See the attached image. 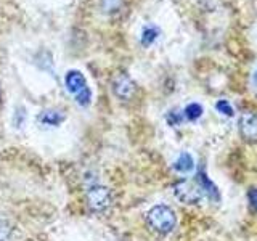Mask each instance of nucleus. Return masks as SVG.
<instances>
[{
    "label": "nucleus",
    "instance_id": "2eb2a0df",
    "mask_svg": "<svg viewBox=\"0 0 257 241\" xmlns=\"http://www.w3.org/2000/svg\"><path fill=\"white\" fill-rule=\"evenodd\" d=\"M24 120H26V111H24V108H16V112H15V127H21L24 124Z\"/></svg>",
    "mask_w": 257,
    "mask_h": 241
},
{
    "label": "nucleus",
    "instance_id": "39448f33",
    "mask_svg": "<svg viewBox=\"0 0 257 241\" xmlns=\"http://www.w3.org/2000/svg\"><path fill=\"white\" fill-rule=\"evenodd\" d=\"M112 92H114L119 100L127 101L134 98L137 92V84L127 74H117L112 79Z\"/></svg>",
    "mask_w": 257,
    "mask_h": 241
},
{
    "label": "nucleus",
    "instance_id": "7ed1b4c3",
    "mask_svg": "<svg viewBox=\"0 0 257 241\" xmlns=\"http://www.w3.org/2000/svg\"><path fill=\"white\" fill-rule=\"evenodd\" d=\"M87 207L95 214H101L108 211L112 204V193L108 187L103 185H93L85 193Z\"/></svg>",
    "mask_w": 257,
    "mask_h": 241
},
{
    "label": "nucleus",
    "instance_id": "f257e3e1",
    "mask_svg": "<svg viewBox=\"0 0 257 241\" xmlns=\"http://www.w3.org/2000/svg\"><path fill=\"white\" fill-rule=\"evenodd\" d=\"M147 222L153 231L159 233V235H167L175 228L177 217L169 206L158 204L147 212Z\"/></svg>",
    "mask_w": 257,
    "mask_h": 241
},
{
    "label": "nucleus",
    "instance_id": "4468645a",
    "mask_svg": "<svg viewBox=\"0 0 257 241\" xmlns=\"http://www.w3.org/2000/svg\"><path fill=\"white\" fill-rule=\"evenodd\" d=\"M12 235V223L4 217H0V241H7Z\"/></svg>",
    "mask_w": 257,
    "mask_h": 241
},
{
    "label": "nucleus",
    "instance_id": "f03ea898",
    "mask_svg": "<svg viewBox=\"0 0 257 241\" xmlns=\"http://www.w3.org/2000/svg\"><path fill=\"white\" fill-rule=\"evenodd\" d=\"M64 85H66L68 92L71 95H74L76 103L79 106H88L92 101V92L87 85V80L84 77V74L77 69L68 71V74L64 76Z\"/></svg>",
    "mask_w": 257,
    "mask_h": 241
},
{
    "label": "nucleus",
    "instance_id": "20e7f679",
    "mask_svg": "<svg viewBox=\"0 0 257 241\" xmlns=\"http://www.w3.org/2000/svg\"><path fill=\"white\" fill-rule=\"evenodd\" d=\"M175 198L185 204H198L204 196V191L201 188L199 182L195 180H180L174 185Z\"/></svg>",
    "mask_w": 257,
    "mask_h": 241
},
{
    "label": "nucleus",
    "instance_id": "423d86ee",
    "mask_svg": "<svg viewBox=\"0 0 257 241\" xmlns=\"http://www.w3.org/2000/svg\"><path fill=\"white\" fill-rule=\"evenodd\" d=\"M239 134L246 142H257V112L246 111L239 117Z\"/></svg>",
    "mask_w": 257,
    "mask_h": 241
},
{
    "label": "nucleus",
    "instance_id": "f3484780",
    "mask_svg": "<svg viewBox=\"0 0 257 241\" xmlns=\"http://www.w3.org/2000/svg\"><path fill=\"white\" fill-rule=\"evenodd\" d=\"M167 120H169V123H171L172 126H175V124H179L180 120H182V116H180V114H175V112H171V114H169V117H167Z\"/></svg>",
    "mask_w": 257,
    "mask_h": 241
},
{
    "label": "nucleus",
    "instance_id": "dca6fc26",
    "mask_svg": "<svg viewBox=\"0 0 257 241\" xmlns=\"http://www.w3.org/2000/svg\"><path fill=\"white\" fill-rule=\"evenodd\" d=\"M249 201H251L252 207L257 211V188H254V190L249 191Z\"/></svg>",
    "mask_w": 257,
    "mask_h": 241
},
{
    "label": "nucleus",
    "instance_id": "1a4fd4ad",
    "mask_svg": "<svg viewBox=\"0 0 257 241\" xmlns=\"http://www.w3.org/2000/svg\"><path fill=\"white\" fill-rule=\"evenodd\" d=\"M199 179H198V182H199V185H201V188H203V191L206 193L207 196H211V198H214V199H219V190L215 188V185L207 179V175L206 174H203V172H199Z\"/></svg>",
    "mask_w": 257,
    "mask_h": 241
},
{
    "label": "nucleus",
    "instance_id": "9b49d317",
    "mask_svg": "<svg viewBox=\"0 0 257 241\" xmlns=\"http://www.w3.org/2000/svg\"><path fill=\"white\" fill-rule=\"evenodd\" d=\"M100 7L103 13L114 15L120 10V7H122V0H100Z\"/></svg>",
    "mask_w": 257,
    "mask_h": 241
},
{
    "label": "nucleus",
    "instance_id": "a211bd4d",
    "mask_svg": "<svg viewBox=\"0 0 257 241\" xmlns=\"http://www.w3.org/2000/svg\"><path fill=\"white\" fill-rule=\"evenodd\" d=\"M252 80H254V84H255V87H257V69H255L254 76H252Z\"/></svg>",
    "mask_w": 257,
    "mask_h": 241
},
{
    "label": "nucleus",
    "instance_id": "f8f14e48",
    "mask_svg": "<svg viewBox=\"0 0 257 241\" xmlns=\"http://www.w3.org/2000/svg\"><path fill=\"white\" fill-rule=\"evenodd\" d=\"M183 114L190 120H196L201 117V114H203V108H201V104H198V103H190L188 106L183 109Z\"/></svg>",
    "mask_w": 257,
    "mask_h": 241
},
{
    "label": "nucleus",
    "instance_id": "9d476101",
    "mask_svg": "<svg viewBox=\"0 0 257 241\" xmlns=\"http://www.w3.org/2000/svg\"><path fill=\"white\" fill-rule=\"evenodd\" d=\"M158 37H159V29L155 26H147L142 32V44L148 47L155 42Z\"/></svg>",
    "mask_w": 257,
    "mask_h": 241
},
{
    "label": "nucleus",
    "instance_id": "6e6552de",
    "mask_svg": "<svg viewBox=\"0 0 257 241\" xmlns=\"http://www.w3.org/2000/svg\"><path fill=\"white\" fill-rule=\"evenodd\" d=\"M193 167H195V159H193L190 153H182L174 163V169L177 172H190L193 171Z\"/></svg>",
    "mask_w": 257,
    "mask_h": 241
},
{
    "label": "nucleus",
    "instance_id": "ddd939ff",
    "mask_svg": "<svg viewBox=\"0 0 257 241\" xmlns=\"http://www.w3.org/2000/svg\"><path fill=\"white\" fill-rule=\"evenodd\" d=\"M215 109L220 112V114L227 116V117H231L235 114V111H233V106L227 101V100H219L215 103Z\"/></svg>",
    "mask_w": 257,
    "mask_h": 241
},
{
    "label": "nucleus",
    "instance_id": "0eeeda50",
    "mask_svg": "<svg viewBox=\"0 0 257 241\" xmlns=\"http://www.w3.org/2000/svg\"><path fill=\"white\" fill-rule=\"evenodd\" d=\"M64 120V114L56 109H47L39 114V124L44 127H58Z\"/></svg>",
    "mask_w": 257,
    "mask_h": 241
}]
</instances>
